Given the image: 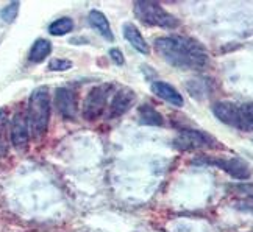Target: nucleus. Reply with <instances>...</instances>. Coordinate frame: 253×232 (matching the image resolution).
I'll use <instances>...</instances> for the list:
<instances>
[{
  "label": "nucleus",
  "mask_w": 253,
  "mask_h": 232,
  "mask_svg": "<svg viewBox=\"0 0 253 232\" xmlns=\"http://www.w3.org/2000/svg\"><path fill=\"white\" fill-rule=\"evenodd\" d=\"M17 13H19V2H13V3H9L8 6H5L2 11H0V17H2L5 22L11 24L17 17Z\"/></svg>",
  "instance_id": "obj_17"
},
{
  "label": "nucleus",
  "mask_w": 253,
  "mask_h": 232,
  "mask_svg": "<svg viewBox=\"0 0 253 232\" xmlns=\"http://www.w3.org/2000/svg\"><path fill=\"white\" fill-rule=\"evenodd\" d=\"M72 28H74L72 19L61 17V19H58V21L50 24V27H48V32H50V34H53V36H63V34L71 33Z\"/></svg>",
  "instance_id": "obj_16"
},
{
  "label": "nucleus",
  "mask_w": 253,
  "mask_h": 232,
  "mask_svg": "<svg viewBox=\"0 0 253 232\" xmlns=\"http://www.w3.org/2000/svg\"><path fill=\"white\" fill-rule=\"evenodd\" d=\"M212 114L222 123L236 130L253 131V101L252 103H233L217 101L212 104Z\"/></svg>",
  "instance_id": "obj_3"
},
{
  "label": "nucleus",
  "mask_w": 253,
  "mask_h": 232,
  "mask_svg": "<svg viewBox=\"0 0 253 232\" xmlns=\"http://www.w3.org/2000/svg\"><path fill=\"white\" fill-rule=\"evenodd\" d=\"M87 21H89V24H91V27L94 28V30L99 32L105 37V39L114 41V34L111 32L110 22H108V19L105 17V14L102 11L92 9V11L89 13V16H87Z\"/></svg>",
  "instance_id": "obj_13"
},
{
  "label": "nucleus",
  "mask_w": 253,
  "mask_h": 232,
  "mask_svg": "<svg viewBox=\"0 0 253 232\" xmlns=\"http://www.w3.org/2000/svg\"><path fill=\"white\" fill-rule=\"evenodd\" d=\"M55 106L61 117L74 120L79 112V100L77 94L69 88H58L55 91Z\"/></svg>",
  "instance_id": "obj_8"
},
{
  "label": "nucleus",
  "mask_w": 253,
  "mask_h": 232,
  "mask_svg": "<svg viewBox=\"0 0 253 232\" xmlns=\"http://www.w3.org/2000/svg\"><path fill=\"white\" fill-rule=\"evenodd\" d=\"M110 56H111V60H113L116 64H119V66H122V64L125 63L124 55H122V52L119 50V48H111V50H110Z\"/></svg>",
  "instance_id": "obj_20"
},
{
  "label": "nucleus",
  "mask_w": 253,
  "mask_h": 232,
  "mask_svg": "<svg viewBox=\"0 0 253 232\" xmlns=\"http://www.w3.org/2000/svg\"><path fill=\"white\" fill-rule=\"evenodd\" d=\"M72 67V63L69 60H52L50 64H48V69L55 70V72H61V70H67Z\"/></svg>",
  "instance_id": "obj_18"
},
{
  "label": "nucleus",
  "mask_w": 253,
  "mask_h": 232,
  "mask_svg": "<svg viewBox=\"0 0 253 232\" xmlns=\"http://www.w3.org/2000/svg\"><path fill=\"white\" fill-rule=\"evenodd\" d=\"M124 36H125V39L133 45V48H136L139 53H142V55H149L150 53V48H149L147 42H145L141 32L133 24H125L124 25Z\"/></svg>",
  "instance_id": "obj_12"
},
{
  "label": "nucleus",
  "mask_w": 253,
  "mask_h": 232,
  "mask_svg": "<svg viewBox=\"0 0 253 232\" xmlns=\"http://www.w3.org/2000/svg\"><path fill=\"white\" fill-rule=\"evenodd\" d=\"M153 45L164 61L178 69L203 70L210 63L205 47L188 36L160 37Z\"/></svg>",
  "instance_id": "obj_1"
},
{
  "label": "nucleus",
  "mask_w": 253,
  "mask_h": 232,
  "mask_svg": "<svg viewBox=\"0 0 253 232\" xmlns=\"http://www.w3.org/2000/svg\"><path fill=\"white\" fill-rule=\"evenodd\" d=\"M30 140V127H28L27 115L17 112L11 120V142L17 150H24Z\"/></svg>",
  "instance_id": "obj_10"
},
{
  "label": "nucleus",
  "mask_w": 253,
  "mask_h": 232,
  "mask_svg": "<svg viewBox=\"0 0 253 232\" xmlns=\"http://www.w3.org/2000/svg\"><path fill=\"white\" fill-rule=\"evenodd\" d=\"M113 86L111 84H100L95 86L86 95L83 101V117L87 122H94L100 117V115L106 111V104H108V99L111 95Z\"/></svg>",
  "instance_id": "obj_5"
},
{
  "label": "nucleus",
  "mask_w": 253,
  "mask_h": 232,
  "mask_svg": "<svg viewBox=\"0 0 253 232\" xmlns=\"http://www.w3.org/2000/svg\"><path fill=\"white\" fill-rule=\"evenodd\" d=\"M50 53H52V44H50V41L38 39L32 45V50H30V56H28V60H30L32 63H35V64H38V63H42Z\"/></svg>",
  "instance_id": "obj_15"
},
{
  "label": "nucleus",
  "mask_w": 253,
  "mask_h": 232,
  "mask_svg": "<svg viewBox=\"0 0 253 232\" xmlns=\"http://www.w3.org/2000/svg\"><path fill=\"white\" fill-rule=\"evenodd\" d=\"M152 92L160 97V99H163L164 101H168L173 106H177V108H181L183 106V97L181 94L173 88V86H170L169 83H164V81H155L152 83Z\"/></svg>",
  "instance_id": "obj_11"
},
{
  "label": "nucleus",
  "mask_w": 253,
  "mask_h": 232,
  "mask_svg": "<svg viewBox=\"0 0 253 232\" xmlns=\"http://www.w3.org/2000/svg\"><path fill=\"white\" fill-rule=\"evenodd\" d=\"M27 120L33 137L41 139L45 136L48 120H50V95H48V89L45 86L32 92L30 100H28Z\"/></svg>",
  "instance_id": "obj_2"
},
{
  "label": "nucleus",
  "mask_w": 253,
  "mask_h": 232,
  "mask_svg": "<svg viewBox=\"0 0 253 232\" xmlns=\"http://www.w3.org/2000/svg\"><path fill=\"white\" fill-rule=\"evenodd\" d=\"M175 148L178 150H210L222 148V145L211 134L197 130H183L173 140Z\"/></svg>",
  "instance_id": "obj_7"
},
{
  "label": "nucleus",
  "mask_w": 253,
  "mask_h": 232,
  "mask_svg": "<svg viewBox=\"0 0 253 232\" xmlns=\"http://www.w3.org/2000/svg\"><path fill=\"white\" fill-rule=\"evenodd\" d=\"M133 103H134V92L130 91L128 88H122L121 91H118L113 95L108 111H106V117L108 119L121 117V115H124L131 108Z\"/></svg>",
  "instance_id": "obj_9"
},
{
  "label": "nucleus",
  "mask_w": 253,
  "mask_h": 232,
  "mask_svg": "<svg viewBox=\"0 0 253 232\" xmlns=\"http://www.w3.org/2000/svg\"><path fill=\"white\" fill-rule=\"evenodd\" d=\"M139 122L147 127H163L164 125L163 115L150 104H142L139 108Z\"/></svg>",
  "instance_id": "obj_14"
},
{
  "label": "nucleus",
  "mask_w": 253,
  "mask_h": 232,
  "mask_svg": "<svg viewBox=\"0 0 253 232\" xmlns=\"http://www.w3.org/2000/svg\"><path fill=\"white\" fill-rule=\"evenodd\" d=\"M196 161L202 164H208V166H214L225 173H228L230 176L236 179H249L253 173L252 166L241 158H217V156H200Z\"/></svg>",
  "instance_id": "obj_6"
},
{
  "label": "nucleus",
  "mask_w": 253,
  "mask_h": 232,
  "mask_svg": "<svg viewBox=\"0 0 253 232\" xmlns=\"http://www.w3.org/2000/svg\"><path fill=\"white\" fill-rule=\"evenodd\" d=\"M238 207L242 210V212H249V214L253 215V195L244 198L241 202H238Z\"/></svg>",
  "instance_id": "obj_19"
},
{
  "label": "nucleus",
  "mask_w": 253,
  "mask_h": 232,
  "mask_svg": "<svg viewBox=\"0 0 253 232\" xmlns=\"http://www.w3.org/2000/svg\"><path fill=\"white\" fill-rule=\"evenodd\" d=\"M134 14L144 25L149 27H160L166 30H173L180 25V21L169 11H166L157 2H136L134 3Z\"/></svg>",
  "instance_id": "obj_4"
}]
</instances>
